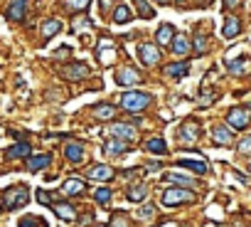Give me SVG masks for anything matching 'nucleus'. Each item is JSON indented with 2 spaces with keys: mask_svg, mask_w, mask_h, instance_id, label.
<instances>
[{
  "mask_svg": "<svg viewBox=\"0 0 251 227\" xmlns=\"http://www.w3.org/2000/svg\"><path fill=\"white\" fill-rule=\"evenodd\" d=\"M37 200H40L42 205H50V202H52V195L45 193V190H40V193H37Z\"/></svg>",
  "mask_w": 251,
  "mask_h": 227,
  "instance_id": "nucleus-37",
  "label": "nucleus"
},
{
  "mask_svg": "<svg viewBox=\"0 0 251 227\" xmlns=\"http://www.w3.org/2000/svg\"><path fill=\"white\" fill-rule=\"evenodd\" d=\"M27 200H30L27 188H10L8 195H5V207H8V210H15V207L27 205Z\"/></svg>",
  "mask_w": 251,
  "mask_h": 227,
  "instance_id": "nucleus-2",
  "label": "nucleus"
},
{
  "mask_svg": "<svg viewBox=\"0 0 251 227\" xmlns=\"http://www.w3.org/2000/svg\"><path fill=\"white\" fill-rule=\"evenodd\" d=\"M62 190H64V195H79L81 190H84V180H79V178H69L64 185H62Z\"/></svg>",
  "mask_w": 251,
  "mask_h": 227,
  "instance_id": "nucleus-13",
  "label": "nucleus"
},
{
  "mask_svg": "<svg viewBox=\"0 0 251 227\" xmlns=\"http://www.w3.org/2000/svg\"><path fill=\"white\" fill-rule=\"evenodd\" d=\"M108 131H111L113 139H121V141H133L136 139V129L131 124H113Z\"/></svg>",
  "mask_w": 251,
  "mask_h": 227,
  "instance_id": "nucleus-4",
  "label": "nucleus"
},
{
  "mask_svg": "<svg viewBox=\"0 0 251 227\" xmlns=\"http://www.w3.org/2000/svg\"><path fill=\"white\" fill-rule=\"evenodd\" d=\"M158 3H170V0H158Z\"/></svg>",
  "mask_w": 251,
  "mask_h": 227,
  "instance_id": "nucleus-41",
  "label": "nucleus"
},
{
  "mask_svg": "<svg viewBox=\"0 0 251 227\" xmlns=\"http://www.w3.org/2000/svg\"><path fill=\"white\" fill-rule=\"evenodd\" d=\"M111 227H128V217L121 215V212H116V215L111 217Z\"/></svg>",
  "mask_w": 251,
  "mask_h": 227,
  "instance_id": "nucleus-32",
  "label": "nucleus"
},
{
  "mask_svg": "<svg viewBox=\"0 0 251 227\" xmlns=\"http://www.w3.org/2000/svg\"><path fill=\"white\" fill-rule=\"evenodd\" d=\"M151 101H153V96H151V94H143V91H126V94L121 96V106L128 111V114L143 111Z\"/></svg>",
  "mask_w": 251,
  "mask_h": 227,
  "instance_id": "nucleus-1",
  "label": "nucleus"
},
{
  "mask_svg": "<svg viewBox=\"0 0 251 227\" xmlns=\"http://www.w3.org/2000/svg\"><path fill=\"white\" fill-rule=\"evenodd\" d=\"M249 109H251V104H249Z\"/></svg>",
  "mask_w": 251,
  "mask_h": 227,
  "instance_id": "nucleus-44",
  "label": "nucleus"
},
{
  "mask_svg": "<svg viewBox=\"0 0 251 227\" xmlns=\"http://www.w3.org/2000/svg\"><path fill=\"white\" fill-rule=\"evenodd\" d=\"M108 198H111V190L108 188H99L96 190V202H108Z\"/></svg>",
  "mask_w": 251,
  "mask_h": 227,
  "instance_id": "nucleus-33",
  "label": "nucleus"
},
{
  "mask_svg": "<svg viewBox=\"0 0 251 227\" xmlns=\"http://www.w3.org/2000/svg\"><path fill=\"white\" fill-rule=\"evenodd\" d=\"M64 153H67V158H69L72 163H79V161L84 158V146H81V143H67Z\"/></svg>",
  "mask_w": 251,
  "mask_h": 227,
  "instance_id": "nucleus-12",
  "label": "nucleus"
},
{
  "mask_svg": "<svg viewBox=\"0 0 251 227\" xmlns=\"http://www.w3.org/2000/svg\"><path fill=\"white\" fill-rule=\"evenodd\" d=\"M197 136H200L197 124H185V129H182V139H185V141H195Z\"/></svg>",
  "mask_w": 251,
  "mask_h": 227,
  "instance_id": "nucleus-29",
  "label": "nucleus"
},
{
  "mask_svg": "<svg viewBox=\"0 0 251 227\" xmlns=\"http://www.w3.org/2000/svg\"><path fill=\"white\" fill-rule=\"evenodd\" d=\"M67 5L74 8V10H84V8L89 5V0H67Z\"/></svg>",
  "mask_w": 251,
  "mask_h": 227,
  "instance_id": "nucleus-34",
  "label": "nucleus"
},
{
  "mask_svg": "<svg viewBox=\"0 0 251 227\" xmlns=\"http://www.w3.org/2000/svg\"><path fill=\"white\" fill-rule=\"evenodd\" d=\"M136 5H138V15H141V18H146V20H148V18H153V15H155L148 0H136Z\"/></svg>",
  "mask_w": 251,
  "mask_h": 227,
  "instance_id": "nucleus-25",
  "label": "nucleus"
},
{
  "mask_svg": "<svg viewBox=\"0 0 251 227\" xmlns=\"http://www.w3.org/2000/svg\"><path fill=\"white\" fill-rule=\"evenodd\" d=\"M170 183H180V185H192V178H182V175H168Z\"/></svg>",
  "mask_w": 251,
  "mask_h": 227,
  "instance_id": "nucleus-35",
  "label": "nucleus"
},
{
  "mask_svg": "<svg viewBox=\"0 0 251 227\" xmlns=\"http://www.w3.org/2000/svg\"><path fill=\"white\" fill-rule=\"evenodd\" d=\"M62 74H64L67 79L79 82V79H86V77H89V67H86V64H69V67L62 69Z\"/></svg>",
  "mask_w": 251,
  "mask_h": 227,
  "instance_id": "nucleus-5",
  "label": "nucleus"
},
{
  "mask_svg": "<svg viewBox=\"0 0 251 227\" xmlns=\"http://www.w3.org/2000/svg\"><path fill=\"white\" fill-rule=\"evenodd\" d=\"M86 175H89L91 180H111V178H113V170H111L108 166H103V163H96V166H91V168L86 170Z\"/></svg>",
  "mask_w": 251,
  "mask_h": 227,
  "instance_id": "nucleus-6",
  "label": "nucleus"
},
{
  "mask_svg": "<svg viewBox=\"0 0 251 227\" xmlns=\"http://www.w3.org/2000/svg\"><path fill=\"white\" fill-rule=\"evenodd\" d=\"M173 32H175V30H173L170 25H163V28L158 30V42H160V45H170V42H173Z\"/></svg>",
  "mask_w": 251,
  "mask_h": 227,
  "instance_id": "nucleus-24",
  "label": "nucleus"
},
{
  "mask_svg": "<svg viewBox=\"0 0 251 227\" xmlns=\"http://www.w3.org/2000/svg\"><path fill=\"white\" fill-rule=\"evenodd\" d=\"M103 151L111 153V156H121V153H126V141H121V139H111V141H106Z\"/></svg>",
  "mask_w": 251,
  "mask_h": 227,
  "instance_id": "nucleus-16",
  "label": "nucleus"
},
{
  "mask_svg": "<svg viewBox=\"0 0 251 227\" xmlns=\"http://www.w3.org/2000/svg\"><path fill=\"white\" fill-rule=\"evenodd\" d=\"M177 166H182V168H190V170H195V173H207V163H204V161L180 158V161H177Z\"/></svg>",
  "mask_w": 251,
  "mask_h": 227,
  "instance_id": "nucleus-17",
  "label": "nucleus"
},
{
  "mask_svg": "<svg viewBox=\"0 0 251 227\" xmlns=\"http://www.w3.org/2000/svg\"><path fill=\"white\" fill-rule=\"evenodd\" d=\"M62 30V23L59 20H47L45 25H42V35H45V40H50L52 35H57Z\"/></svg>",
  "mask_w": 251,
  "mask_h": 227,
  "instance_id": "nucleus-22",
  "label": "nucleus"
},
{
  "mask_svg": "<svg viewBox=\"0 0 251 227\" xmlns=\"http://www.w3.org/2000/svg\"><path fill=\"white\" fill-rule=\"evenodd\" d=\"M54 212H57V217H62V220H74L76 217V210L72 207V205H67V202H54Z\"/></svg>",
  "mask_w": 251,
  "mask_h": 227,
  "instance_id": "nucleus-14",
  "label": "nucleus"
},
{
  "mask_svg": "<svg viewBox=\"0 0 251 227\" xmlns=\"http://www.w3.org/2000/svg\"><path fill=\"white\" fill-rule=\"evenodd\" d=\"M239 151H241V153H251V136H246V139L239 143Z\"/></svg>",
  "mask_w": 251,
  "mask_h": 227,
  "instance_id": "nucleus-36",
  "label": "nucleus"
},
{
  "mask_svg": "<svg viewBox=\"0 0 251 227\" xmlns=\"http://www.w3.org/2000/svg\"><path fill=\"white\" fill-rule=\"evenodd\" d=\"M195 195L192 190H182V188H170L163 193V202L165 205H180V202H192Z\"/></svg>",
  "mask_w": 251,
  "mask_h": 227,
  "instance_id": "nucleus-3",
  "label": "nucleus"
},
{
  "mask_svg": "<svg viewBox=\"0 0 251 227\" xmlns=\"http://www.w3.org/2000/svg\"><path fill=\"white\" fill-rule=\"evenodd\" d=\"M141 59H143V64L153 67V64L160 59V52H158L153 45H143V47H141Z\"/></svg>",
  "mask_w": 251,
  "mask_h": 227,
  "instance_id": "nucleus-10",
  "label": "nucleus"
},
{
  "mask_svg": "<svg viewBox=\"0 0 251 227\" xmlns=\"http://www.w3.org/2000/svg\"><path fill=\"white\" fill-rule=\"evenodd\" d=\"M101 55H99V59L103 62V64H111L113 62V50H106V42H101V50H99Z\"/></svg>",
  "mask_w": 251,
  "mask_h": 227,
  "instance_id": "nucleus-30",
  "label": "nucleus"
},
{
  "mask_svg": "<svg viewBox=\"0 0 251 227\" xmlns=\"http://www.w3.org/2000/svg\"><path fill=\"white\" fill-rule=\"evenodd\" d=\"M151 215H155V207H153V205H146V207L141 210V217H151Z\"/></svg>",
  "mask_w": 251,
  "mask_h": 227,
  "instance_id": "nucleus-39",
  "label": "nucleus"
},
{
  "mask_svg": "<svg viewBox=\"0 0 251 227\" xmlns=\"http://www.w3.org/2000/svg\"><path fill=\"white\" fill-rule=\"evenodd\" d=\"M25 8H27L25 0H13L10 8H8V18H10V20H15V23H20V20L25 18Z\"/></svg>",
  "mask_w": 251,
  "mask_h": 227,
  "instance_id": "nucleus-8",
  "label": "nucleus"
},
{
  "mask_svg": "<svg viewBox=\"0 0 251 227\" xmlns=\"http://www.w3.org/2000/svg\"><path fill=\"white\" fill-rule=\"evenodd\" d=\"M113 114H116L113 104H99V106L94 109V116H96V119H101V121H108V119H113Z\"/></svg>",
  "mask_w": 251,
  "mask_h": 227,
  "instance_id": "nucleus-15",
  "label": "nucleus"
},
{
  "mask_svg": "<svg viewBox=\"0 0 251 227\" xmlns=\"http://www.w3.org/2000/svg\"><path fill=\"white\" fill-rule=\"evenodd\" d=\"M116 82H118V84H138V82H141V74H138L136 69L126 67V69H121V72L116 74Z\"/></svg>",
  "mask_w": 251,
  "mask_h": 227,
  "instance_id": "nucleus-9",
  "label": "nucleus"
},
{
  "mask_svg": "<svg viewBox=\"0 0 251 227\" xmlns=\"http://www.w3.org/2000/svg\"><path fill=\"white\" fill-rule=\"evenodd\" d=\"M195 50H197L200 55L204 52V37H202V35H197V37H195Z\"/></svg>",
  "mask_w": 251,
  "mask_h": 227,
  "instance_id": "nucleus-38",
  "label": "nucleus"
},
{
  "mask_svg": "<svg viewBox=\"0 0 251 227\" xmlns=\"http://www.w3.org/2000/svg\"><path fill=\"white\" fill-rule=\"evenodd\" d=\"M146 195H148V190H146L143 185H136V188L128 190V200H133V202H141Z\"/></svg>",
  "mask_w": 251,
  "mask_h": 227,
  "instance_id": "nucleus-28",
  "label": "nucleus"
},
{
  "mask_svg": "<svg viewBox=\"0 0 251 227\" xmlns=\"http://www.w3.org/2000/svg\"><path fill=\"white\" fill-rule=\"evenodd\" d=\"M170 45H173V52H175V55H187V52H190V40H187L185 35H177Z\"/></svg>",
  "mask_w": 251,
  "mask_h": 227,
  "instance_id": "nucleus-18",
  "label": "nucleus"
},
{
  "mask_svg": "<svg viewBox=\"0 0 251 227\" xmlns=\"http://www.w3.org/2000/svg\"><path fill=\"white\" fill-rule=\"evenodd\" d=\"M231 5H239V0H224V8H231Z\"/></svg>",
  "mask_w": 251,
  "mask_h": 227,
  "instance_id": "nucleus-40",
  "label": "nucleus"
},
{
  "mask_svg": "<svg viewBox=\"0 0 251 227\" xmlns=\"http://www.w3.org/2000/svg\"><path fill=\"white\" fill-rule=\"evenodd\" d=\"M175 3H185V0H175Z\"/></svg>",
  "mask_w": 251,
  "mask_h": 227,
  "instance_id": "nucleus-43",
  "label": "nucleus"
},
{
  "mask_svg": "<svg viewBox=\"0 0 251 227\" xmlns=\"http://www.w3.org/2000/svg\"><path fill=\"white\" fill-rule=\"evenodd\" d=\"M148 151H151V153L163 156V153L168 151V146H165V141H163V139H158V136H155V139H151V141H148Z\"/></svg>",
  "mask_w": 251,
  "mask_h": 227,
  "instance_id": "nucleus-23",
  "label": "nucleus"
},
{
  "mask_svg": "<svg viewBox=\"0 0 251 227\" xmlns=\"http://www.w3.org/2000/svg\"><path fill=\"white\" fill-rule=\"evenodd\" d=\"M187 69H190V64H187V62H180V64H170L165 72H168L170 77H182Z\"/></svg>",
  "mask_w": 251,
  "mask_h": 227,
  "instance_id": "nucleus-27",
  "label": "nucleus"
},
{
  "mask_svg": "<svg viewBox=\"0 0 251 227\" xmlns=\"http://www.w3.org/2000/svg\"><path fill=\"white\" fill-rule=\"evenodd\" d=\"M113 20H116L118 25L128 23V20H131V13H128V8H126V5H118V8H116V15H113Z\"/></svg>",
  "mask_w": 251,
  "mask_h": 227,
  "instance_id": "nucleus-26",
  "label": "nucleus"
},
{
  "mask_svg": "<svg viewBox=\"0 0 251 227\" xmlns=\"http://www.w3.org/2000/svg\"><path fill=\"white\" fill-rule=\"evenodd\" d=\"M163 227H175V225H163Z\"/></svg>",
  "mask_w": 251,
  "mask_h": 227,
  "instance_id": "nucleus-42",
  "label": "nucleus"
},
{
  "mask_svg": "<svg viewBox=\"0 0 251 227\" xmlns=\"http://www.w3.org/2000/svg\"><path fill=\"white\" fill-rule=\"evenodd\" d=\"M239 28H241L239 18H226V23H224V35H226V37H236V35H239Z\"/></svg>",
  "mask_w": 251,
  "mask_h": 227,
  "instance_id": "nucleus-21",
  "label": "nucleus"
},
{
  "mask_svg": "<svg viewBox=\"0 0 251 227\" xmlns=\"http://www.w3.org/2000/svg\"><path fill=\"white\" fill-rule=\"evenodd\" d=\"M246 67H249V62H246V59H234V62L229 59V72H236V74H241Z\"/></svg>",
  "mask_w": 251,
  "mask_h": 227,
  "instance_id": "nucleus-31",
  "label": "nucleus"
},
{
  "mask_svg": "<svg viewBox=\"0 0 251 227\" xmlns=\"http://www.w3.org/2000/svg\"><path fill=\"white\" fill-rule=\"evenodd\" d=\"M226 121H229L234 129H244V126L249 124V114H246L244 109H231V111L226 114Z\"/></svg>",
  "mask_w": 251,
  "mask_h": 227,
  "instance_id": "nucleus-7",
  "label": "nucleus"
},
{
  "mask_svg": "<svg viewBox=\"0 0 251 227\" xmlns=\"http://www.w3.org/2000/svg\"><path fill=\"white\" fill-rule=\"evenodd\" d=\"M50 163H52V156L45 153V156H35V158H30V161H27V168H30V170H40V168H47Z\"/></svg>",
  "mask_w": 251,
  "mask_h": 227,
  "instance_id": "nucleus-20",
  "label": "nucleus"
},
{
  "mask_svg": "<svg viewBox=\"0 0 251 227\" xmlns=\"http://www.w3.org/2000/svg\"><path fill=\"white\" fill-rule=\"evenodd\" d=\"M30 156V146L27 143H15L10 151H8V158L15 161V158H27Z\"/></svg>",
  "mask_w": 251,
  "mask_h": 227,
  "instance_id": "nucleus-19",
  "label": "nucleus"
},
{
  "mask_svg": "<svg viewBox=\"0 0 251 227\" xmlns=\"http://www.w3.org/2000/svg\"><path fill=\"white\" fill-rule=\"evenodd\" d=\"M231 139H234V131H229V129H224V126H217V129L212 131V141H214V143L226 146V143H231Z\"/></svg>",
  "mask_w": 251,
  "mask_h": 227,
  "instance_id": "nucleus-11",
  "label": "nucleus"
}]
</instances>
